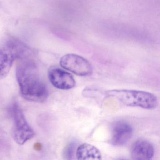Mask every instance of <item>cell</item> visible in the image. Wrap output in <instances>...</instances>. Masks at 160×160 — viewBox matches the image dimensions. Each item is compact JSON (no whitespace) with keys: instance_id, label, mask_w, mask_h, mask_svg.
I'll list each match as a JSON object with an SVG mask.
<instances>
[{"instance_id":"1","label":"cell","mask_w":160,"mask_h":160,"mask_svg":"<svg viewBox=\"0 0 160 160\" xmlns=\"http://www.w3.org/2000/svg\"><path fill=\"white\" fill-rule=\"evenodd\" d=\"M16 75L20 93L25 100L37 103L47 101L49 95L48 88L33 62L24 61L18 66Z\"/></svg>"},{"instance_id":"2","label":"cell","mask_w":160,"mask_h":160,"mask_svg":"<svg viewBox=\"0 0 160 160\" xmlns=\"http://www.w3.org/2000/svg\"><path fill=\"white\" fill-rule=\"evenodd\" d=\"M105 95L116 99L127 106L138 107L152 110L158 105V100L155 95L142 91L111 90L106 92Z\"/></svg>"},{"instance_id":"3","label":"cell","mask_w":160,"mask_h":160,"mask_svg":"<svg viewBox=\"0 0 160 160\" xmlns=\"http://www.w3.org/2000/svg\"><path fill=\"white\" fill-rule=\"evenodd\" d=\"M14 121L12 136L15 142L23 145L35 136V132L27 121L24 112L16 102L11 108Z\"/></svg>"},{"instance_id":"4","label":"cell","mask_w":160,"mask_h":160,"mask_svg":"<svg viewBox=\"0 0 160 160\" xmlns=\"http://www.w3.org/2000/svg\"><path fill=\"white\" fill-rule=\"evenodd\" d=\"M60 63L62 68L80 76L90 75L93 71L88 61L75 54L64 55L61 58Z\"/></svg>"},{"instance_id":"5","label":"cell","mask_w":160,"mask_h":160,"mask_svg":"<svg viewBox=\"0 0 160 160\" xmlns=\"http://www.w3.org/2000/svg\"><path fill=\"white\" fill-rule=\"evenodd\" d=\"M23 52L14 44H9L0 48V79L7 76L16 58H21Z\"/></svg>"},{"instance_id":"6","label":"cell","mask_w":160,"mask_h":160,"mask_svg":"<svg viewBox=\"0 0 160 160\" xmlns=\"http://www.w3.org/2000/svg\"><path fill=\"white\" fill-rule=\"evenodd\" d=\"M48 78L54 87L61 90H69L74 88L75 79L66 71L57 67H52L48 71Z\"/></svg>"},{"instance_id":"7","label":"cell","mask_w":160,"mask_h":160,"mask_svg":"<svg viewBox=\"0 0 160 160\" xmlns=\"http://www.w3.org/2000/svg\"><path fill=\"white\" fill-rule=\"evenodd\" d=\"M133 128L131 124L123 121L116 122L112 126L111 142L117 147L125 145L132 138Z\"/></svg>"},{"instance_id":"8","label":"cell","mask_w":160,"mask_h":160,"mask_svg":"<svg viewBox=\"0 0 160 160\" xmlns=\"http://www.w3.org/2000/svg\"><path fill=\"white\" fill-rule=\"evenodd\" d=\"M153 145L148 140L139 139L133 144L131 150L132 159L136 160H148L154 154Z\"/></svg>"},{"instance_id":"9","label":"cell","mask_w":160,"mask_h":160,"mask_svg":"<svg viewBox=\"0 0 160 160\" xmlns=\"http://www.w3.org/2000/svg\"><path fill=\"white\" fill-rule=\"evenodd\" d=\"M76 156L78 160H102L101 152L95 146L88 143L80 145L76 151Z\"/></svg>"},{"instance_id":"10","label":"cell","mask_w":160,"mask_h":160,"mask_svg":"<svg viewBox=\"0 0 160 160\" xmlns=\"http://www.w3.org/2000/svg\"><path fill=\"white\" fill-rule=\"evenodd\" d=\"M75 145L74 143H71L68 145L64 151V157L67 159H72L74 152Z\"/></svg>"}]
</instances>
